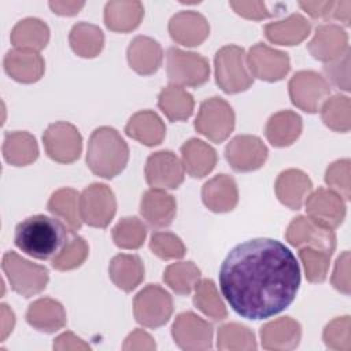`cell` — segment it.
<instances>
[{"label":"cell","mask_w":351,"mask_h":351,"mask_svg":"<svg viewBox=\"0 0 351 351\" xmlns=\"http://www.w3.org/2000/svg\"><path fill=\"white\" fill-rule=\"evenodd\" d=\"M300 267L288 247L258 237L237 244L219 269V288L230 307L247 319L284 311L296 298Z\"/></svg>","instance_id":"obj_1"},{"label":"cell","mask_w":351,"mask_h":351,"mask_svg":"<svg viewBox=\"0 0 351 351\" xmlns=\"http://www.w3.org/2000/svg\"><path fill=\"white\" fill-rule=\"evenodd\" d=\"M15 245L40 261L53 259L67 244L66 223L55 217L36 214L15 228Z\"/></svg>","instance_id":"obj_2"},{"label":"cell","mask_w":351,"mask_h":351,"mask_svg":"<svg viewBox=\"0 0 351 351\" xmlns=\"http://www.w3.org/2000/svg\"><path fill=\"white\" fill-rule=\"evenodd\" d=\"M129 148L122 136L110 126L95 129L88 141L86 165L103 178H114L128 165Z\"/></svg>","instance_id":"obj_3"},{"label":"cell","mask_w":351,"mask_h":351,"mask_svg":"<svg viewBox=\"0 0 351 351\" xmlns=\"http://www.w3.org/2000/svg\"><path fill=\"white\" fill-rule=\"evenodd\" d=\"M214 70L217 85L229 95L247 90L252 82L247 62L245 51L239 45H225L217 51L214 58Z\"/></svg>","instance_id":"obj_4"},{"label":"cell","mask_w":351,"mask_h":351,"mask_svg":"<svg viewBox=\"0 0 351 351\" xmlns=\"http://www.w3.org/2000/svg\"><path fill=\"white\" fill-rule=\"evenodd\" d=\"M1 267L11 288L23 298H32L40 293L45 289L49 280L47 267L30 262L14 251L4 254Z\"/></svg>","instance_id":"obj_5"},{"label":"cell","mask_w":351,"mask_h":351,"mask_svg":"<svg viewBox=\"0 0 351 351\" xmlns=\"http://www.w3.org/2000/svg\"><path fill=\"white\" fill-rule=\"evenodd\" d=\"M166 71L170 84L178 86H200L210 78L208 60L195 52L170 47L166 52Z\"/></svg>","instance_id":"obj_6"},{"label":"cell","mask_w":351,"mask_h":351,"mask_svg":"<svg viewBox=\"0 0 351 351\" xmlns=\"http://www.w3.org/2000/svg\"><path fill=\"white\" fill-rule=\"evenodd\" d=\"M195 129L213 143H222L234 129V111L226 100L218 96L206 99L200 104Z\"/></svg>","instance_id":"obj_7"},{"label":"cell","mask_w":351,"mask_h":351,"mask_svg":"<svg viewBox=\"0 0 351 351\" xmlns=\"http://www.w3.org/2000/svg\"><path fill=\"white\" fill-rule=\"evenodd\" d=\"M133 314L140 325L156 329L170 319L173 314V299L162 287L149 284L134 296Z\"/></svg>","instance_id":"obj_8"},{"label":"cell","mask_w":351,"mask_h":351,"mask_svg":"<svg viewBox=\"0 0 351 351\" xmlns=\"http://www.w3.org/2000/svg\"><path fill=\"white\" fill-rule=\"evenodd\" d=\"M78 206L81 221L93 228H107L117 213L114 192L100 182L90 184L81 192Z\"/></svg>","instance_id":"obj_9"},{"label":"cell","mask_w":351,"mask_h":351,"mask_svg":"<svg viewBox=\"0 0 351 351\" xmlns=\"http://www.w3.org/2000/svg\"><path fill=\"white\" fill-rule=\"evenodd\" d=\"M289 97L298 108L314 114L330 93L329 82L313 70H302L293 74L288 84Z\"/></svg>","instance_id":"obj_10"},{"label":"cell","mask_w":351,"mask_h":351,"mask_svg":"<svg viewBox=\"0 0 351 351\" xmlns=\"http://www.w3.org/2000/svg\"><path fill=\"white\" fill-rule=\"evenodd\" d=\"M285 239L293 247L314 248L330 255L336 248V234L333 229L304 215H299L291 221L285 230Z\"/></svg>","instance_id":"obj_11"},{"label":"cell","mask_w":351,"mask_h":351,"mask_svg":"<svg viewBox=\"0 0 351 351\" xmlns=\"http://www.w3.org/2000/svg\"><path fill=\"white\" fill-rule=\"evenodd\" d=\"M43 143L47 155L59 163H73L82 151V137L78 129L64 121L51 123L43 134Z\"/></svg>","instance_id":"obj_12"},{"label":"cell","mask_w":351,"mask_h":351,"mask_svg":"<svg viewBox=\"0 0 351 351\" xmlns=\"http://www.w3.org/2000/svg\"><path fill=\"white\" fill-rule=\"evenodd\" d=\"M245 62L252 77L267 82L282 80L291 69L288 53L263 43H256L250 48L248 55H245Z\"/></svg>","instance_id":"obj_13"},{"label":"cell","mask_w":351,"mask_h":351,"mask_svg":"<svg viewBox=\"0 0 351 351\" xmlns=\"http://www.w3.org/2000/svg\"><path fill=\"white\" fill-rule=\"evenodd\" d=\"M265 143L251 134H239L225 148V158L230 167L239 173H248L261 169L267 159Z\"/></svg>","instance_id":"obj_14"},{"label":"cell","mask_w":351,"mask_h":351,"mask_svg":"<svg viewBox=\"0 0 351 351\" xmlns=\"http://www.w3.org/2000/svg\"><path fill=\"white\" fill-rule=\"evenodd\" d=\"M145 180L158 189H176L184 182L185 169L178 156L171 151H158L145 162Z\"/></svg>","instance_id":"obj_15"},{"label":"cell","mask_w":351,"mask_h":351,"mask_svg":"<svg viewBox=\"0 0 351 351\" xmlns=\"http://www.w3.org/2000/svg\"><path fill=\"white\" fill-rule=\"evenodd\" d=\"M171 335L176 344L186 351L208 350L213 347V326L192 311L177 315Z\"/></svg>","instance_id":"obj_16"},{"label":"cell","mask_w":351,"mask_h":351,"mask_svg":"<svg viewBox=\"0 0 351 351\" xmlns=\"http://www.w3.org/2000/svg\"><path fill=\"white\" fill-rule=\"evenodd\" d=\"M304 204L307 217L330 229L340 226L346 217L344 200L332 189H315L307 196Z\"/></svg>","instance_id":"obj_17"},{"label":"cell","mask_w":351,"mask_h":351,"mask_svg":"<svg viewBox=\"0 0 351 351\" xmlns=\"http://www.w3.org/2000/svg\"><path fill=\"white\" fill-rule=\"evenodd\" d=\"M314 59L329 63L339 59L348 51V37L343 27L335 23H325L315 29L313 40L307 44Z\"/></svg>","instance_id":"obj_18"},{"label":"cell","mask_w":351,"mask_h":351,"mask_svg":"<svg viewBox=\"0 0 351 351\" xmlns=\"http://www.w3.org/2000/svg\"><path fill=\"white\" fill-rule=\"evenodd\" d=\"M169 33L171 38L185 47L200 45L210 34L207 19L196 11H180L169 21Z\"/></svg>","instance_id":"obj_19"},{"label":"cell","mask_w":351,"mask_h":351,"mask_svg":"<svg viewBox=\"0 0 351 351\" xmlns=\"http://www.w3.org/2000/svg\"><path fill=\"white\" fill-rule=\"evenodd\" d=\"M177 213L176 199L165 189L151 188L145 191L140 202V214L152 228L169 226Z\"/></svg>","instance_id":"obj_20"},{"label":"cell","mask_w":351,"mask_h":351,"mask_svg":"<svg viewBox=\"0 0 351 351\" xmlns=\"http://www.w3.org/2000/svg\"><path fill=\"white\" fill-rule=\"evenodd\" d=\"M259 335L265 350L288 351L298 347L302 337V328L293 318L281 317L265 324Z\"/></svg>","instance_id":"obj_21"},{"label":"cell","mask_w":351,"mask_h":351,"mask_svg":"<svg viewBox=\"0 0 351 351\" xmlns=\"http://www.w3.org/2000/svg\"><path fill=\"white\" fill-rule=\"evenodd\" d=\"M313 189V182L306 173L298 169H288L280 173L274 191L278 200L291 210H299Z\"/></svg>","instance_id":"obj_22"},{"label":"cell","mask_w":351,"mask_h":351,"mask_svg":"<svg viewBox=\"0 0 351 351\" xmlns=\"http://www.w3.org/2000/svg\"><path fill=\"white\" fill-rule=\"evenodd\" d=\"M202 200L213 213L232 211L239 202L237 184L228 174H218L202 188Z\"/></svg>","instance_id":"obj_23"},{"label":"cell","mask_w":351,"mask_h":351,"mask_svg":"<svg viewBox=\"0 0 351 351\" xmlns=\"http://www.w3.org/2000/svg\"><path fill=\"white\" fill-rule=\"evenodd\" d=\"M5 73L15 81L32 84L38 81L45 69L43 56L38 52L25 49H11L5 53L4 60Z\"/></svg>","instance_id":"obj_24"},{"label":"cell","mask_w":351,"mask_h":351,"mask_svg":"<svg viewBox=\"0 0 351 351\" xmlns=\"http://www.w3.org/2000/svg\"><path fill=\"white\" fill-rule=\"evenodd\" d=\"M129 66L140 75H151L159 70L163 60L160 44L147 36L134 37L128 47Z\"/></svg>","instance_id":"obj_25"},{"label":"cell","mask_w":351,"mask_h":351,"mask_svg":"<svg viewBox=\"0 0 351 351\" xmlns=\"http://www.w3.org/2000/svg\"><path fill=\"white\" fill-rule=\"evenodd\" d=\"M26 321L40 332L53 333L66 325V311L63 306L51 298L34 300L26 313Z\"/></svg>","instance_id":"obj_26"},{"label":"cell","mask_w":351,"mask_h":351,"mask_svg":"<svg viewBox=\"0 0 351 351\" xmlns=\"http://www.w3.org/2000/svg\"><path fill=\"white\" fill-rule=\"evenodd\" d=\"M125 133L130 138L137 140L147 147H154L163 141L166 136V126L156 112L143 110L130 117L125 126Z\"/></svg>","instance_id":"obj_27"},{"label":"cell","mask_w":351,"mask_h":351,"mask_svg":"<svg viewBox=\"0 0 351 351\" xmlns=\"http://www.w3.org/2000/svg\"><path fill=\"white\" fill-rule=\"evenodd\" d=\"M181 162L191 177L203 178L215 167L217 152L210 144L191 138L181 147Z\"/></svg>","instance_id":"obj_28"},{"label":"cell","mask_w":351,"mask_h":351,"mask_svg":"<svg viewBox=\"0 0 351 351\" xmlns=\"http://www.w3.org/2000/svg\"><path fill=\"white\" fill-rule=\"evenodd\" d=\"M303 122L299 114L284 110L273 114L265 126V136L274 147H288L300 136Z\"/></svg>","instance_id":"obj_29"},{"label":"cell","mask_w":351,"mask_h":351,"mask_svg":"<svg viewBox=\"0 0 351 351\" xmlns=\"http://www.w3.org/2000/svg\"><path fill=\"white\" fill-rule=\"evenodd\" d=\"M310 22L300 14H292L263 27L266 38L278 45H298L310 34Z\"/></svg>","instance_id":"obj_30"},{"label":"cell","mask_w":351,"mask_h":351,"mask_svg":"<svg viewBox=\"0 0 351 351\" xmlns=\"http://www.w3.org/2000/svg\"><path fill=\"white\" fill-rule=\"evenodd\" d=\"M144 16V7L140 1H108L104 8L106 26L117 33L134 30Z\"/></svg>","instance_id":"obj_31"},{"label":"cell","mask_w":351,"mask_h":351,"mask_svg":"<svg viewBox=\"0 0 351 351\" xmlns=\"http://www.w3.org/2000/svg\"><path fill=\"white\" fill-rule=\"evenodd\" d=\"M10 40L16 49L38 52L48 44L49 29L41 19L26 18L12 27Z\"/></svg>","instance_id":"obj_32"},{"label":"cell","mask_w":351,"mask_h":351,"mask_svg":"<svg viewBox=\"0 0 351 351\" xmlns=\"http://www.w3.org/2000/svg\"><path fill=\"white\" fill-rule=\"evenodd\" d=\"M108 274L118 288L130 292L143 281L144 265L137 255L119 254L111 259Z\"/></svg>","instance_id":"obj_33"},{"label":"cell","mask_w":351,"mask_h":351,"mask_svg":"<svg viewBox=\"0 0 351 351\" xmlns=\"http://www.w3.org/2000/svg\"><path fill=\"white\" fill-rule=\"evenodd\" d=\"M158 106L170 121L178 122L186 121L192 115L195 100L193 96L182 86L170 84L160 90L158 96Z\"/></svg>","instance_id":"obj_34"},{"label":"cell","mask_w":351,"mask_h":351,"mask_svg":"<svg viewBox=\"0 0 351 351\" xmlns=\"http://www.w3.org/2000/svg\"><path fill=\"white\" fill-rule=\"evenodd\" d=\"M3 156L14 166H26L38 158V145L27 132H10L4 137Z\"/></svg>","instance_id":"obj_35"},{"label":"cell","mask_w":351,"mask_h":351,"mask_svg":"<svg viewBox=\"0 0 351 351\" xmlns=\"http://www.w3.org/2000/svg\"><path fill=\"white\" fill-rule=\"evenodd\" d=\"M80 195L73 188H60L55 191L48 200V210L59 219H62L71 233L81 229L82 221L80 217L78 206Z\"/></svg>","instance_id":"obj_36"},{"label":"cell","mask_w":351,"mask_h":351,"mask_svg":"<svg viewBox=\"0 0 351 351\" xmlns=\"http://www.w3.org/2000/svg\"><path fill=\"white\" fill-rule=\"evenodd\" d=\"M71 49L81 58L97 56L104 45V36L100 27L88 22L75 23L69 36Z\"/></svg>","instance_id":"obj_37"},{"label":"cell","mask_w":351,"mask_h":351,"mask_svg":"<svg viewBox=\"0 0 351 351\" xmlns=\"http://www.w3.org/2000/svg\"><path fill=\"white\" fill-rule=\"evenodd\" d=\"M163 281L178 295H189L200 281V270L193 262H177L165 269Z\"/></svg>","instance_id":"obj_38"},{"label":"cell","mask_w":351,"mask_h":351,"mask_svg":"<svg viewBox=\"0 0 351 351\" xmlns=\"http://www.w3.org/2000/svg\"><path fill=\"white\" fill-rule=\"evenodd\" d=\"M321 118L324 123L340 133H347L351 128V103L348 96L335 95L326 99L321 106Z\"/></svg>","instance_id":"obj_39"},{"label":"cell","mask_w":351,"mask_h":351,"mask_svg":"<svg viewBox=\"0 0 351 351\" xmlns=\"http://www.w3.org/2000/svg\"><path fill=\"white\" fill-rule=\"evenodd\" d=\"M193 304L208 318L214 321H222L228 317L226 307L219 298L215 284L213 280L204 278L197 282L195 287Z\"/></svg>","instance_id":"obj_40"},{"label":"cell","mask_w":351,"mask_h":351,"mask_svg":"<svg viewBox=\"0 0 351 351\" xmlns=\"http://www.w3.org/2000/svg\"><path fill=\"white\" fill-rule=\"evenodd\" d=\"M145 234V225L137 217H125L112 229L115 245L123 250L140 248L144 244Z\"/></svg>","instance_id":"obj_41"},{"label":"cell","mask_w":351,"mask_h":351,"mask_svg":"<svg viewBox=\"0 0 351 351\" xmlns=\"http://www.w3.org/2000/svg\"><path fill=\"white\" fill-rule=\"evenodd\" d=\"M217 347L219 350H256V341L250 328L230 322L218 329Z\"/></svg>","instance_id":"obj_42"},{"label":"cell","mask_w":351,"mask_h":351,"mask_svg":"<svg viewBox=\"0 0 351 351\" xmlns=\"http://www.w3.org/2000/svg\"><path fill=\"white\" fill-rule=\"evenodd\" d=\"M89 247L86 241L80 237L74 236L71 240L67 241L64 248L52 259V267L60 271H67L80 267L85 259L88 258Z\"/></svg>","instance_id":"obj_43"},{"label":"cell","mask_w":351,"mask_h":351,"mask_svg":"<svg viewBox=\"0 0 351 351\" xmlns=\"http://www.w3.org/2000/svg\"><path fill=\"white\" fill-rule=\"evenodd\" d=\"M330 254L314 250V248H300L299 258L303 263L306 278L310 282H322L325 281L330 265Z\"/></svg>","instance_id":"obj_44"},{"label":"cell","mask_w":351,"mask_h":351,"mask_svg":"<svg viewBox=\"0 0 351 351\" xmlns=\"http://www.w3.org/2000/svg\"><path fill=\"white\" fill-rule=\"evenodd\" d=\"M149 248L160 259H181L185 255L182 240L170 232H155L151 236Z\"/></svg>","instance_id":"obj_45"},{"label":"cell","mask_w":351,"mask_h":351,"mask_svg":"<svg viewBox=\"0 0 351 351\" xmlns=\"http://www.w3.org/2000/svg\"><path fill=\"white\" fill-rule=\"evenodd\" d=\"M322 339L325 346L330 350L350 351V317L344 315L330 321L324 329Z\"/></svg>","instance_id":"obj_46"},{"label":"cell","mask_w":351,"mask_h":351,"mask_svg":"<svg viewBox=\"0 0 351 351\" xmlns=\"http://www.w3.org/2000/svg\"><path fill=\"white\" fill-rule=\"evenodd\" d=\"M325 182L344 200H350V159L333 162L325 171Z\"/></svg>","instance_id":"obj_47"},{"label":"cell","mask_w":351,"mask_h":351,"mask_svg":"<svg viewBox=\"0 0 351 351\" xmlns=\"http://www.w3.org/2000/svg\"><path fill=\"white\" fill-rule=\"evenodd\" d=\"M322 70L335 86L346 92L350 90V49L339 59L325 63Z\"/></svg>","instance_id":"obj_48"},{"label":"cell","mask_w":351,"mask_h":351,"mask_svg":"<svg viewBox=\"0 0 351 351\" xmlns=\"http://www.w3.org/2000/svg\"><path fill=\"white\" fill-rule=\"evenodd\" d=\"M229 5L241 16L254 21H262L277 15V12L270 11L263 1H229Z\"/></svg>","instance_id":"obj_49"},{"label":"cell","mask_w":351,"mask_h":351,"mask_svg":"<svg viewBox=\"0 0 351 351\" xmlns=\"http://www.w3.org/2000/svg\"><path fill=\"white\" fill-rule=\"evenodd\" d=\"M332 285L346 293L350 295V252L344 251L336 261L333 274H332Z\"/></svg>","instance_id":"obj_50"},{"label":"cell","mask_w":351,"mask_h":351,"mask_svg":"<svg viewBox=\"0 0 351 351\" xmlns=\"http://www.w3.org/2000/svg\"><path fill=\"white\" fill-rule=\"evenodd\" d=\"M155 341L143 329L133 330L125 340L123 350H155Z\"/></svg>","instance_id":"obj_51"},{"label":"cell","mask_w":351,"mask_h":351,"mask_svg":"<svg viewBox=\"0 0 351 351\" xmlns=\"http://www.w3.org/2000/svg\"><path fill=\"white\" fill-rule=\"evenodd\" d=\"M335 1H300L299 7L313 18H330Z\"/></svg>","instance_id":"obj_52"},{"label":"cell","mask_w":351,"mask_h":351,"mask_svg":"<svg viewBox=\"0 0 351 351\" xmlns=\"http://www.w3.org/2000/svg\"><path fill=\"white\" fill-rule=\"evenodd\" d=\"M90 347L84 343L71 332H64L53 341V350H89Z\"/></svg>","instance_id":"obj_53"},{"label":"cell","mask_w":351,"mask_h":351,"mask_svg":"<svg viewBox=\"0 0 351 351\" xmlns=\"http://www.w3.org/2000/svg\"><path fill=\"white\" fill-rule=\"evenodd\" d=\"M84 5V1H49L51 10L62 16L75 15Z\"/></svg>","instance_id":"obj_54"},{"label":"cell","mask_w":351,"mask_h":351,"mask_svg":"<svg viewBox=\"0 0 351 351\" xmlns=\"http://www.w3.org/2000/svg\"><path fill=\"white\" fill-rule=\"evenodd\" d=\"M350 10H351V1H335L332 15L330 18L340 21L344 26H350Z\"/></svg>","instance_id":"obj_55"},{"label":"cell","mask_w":351,"mask_h":351,"mask_svg":"<svg viewBox=\"0 0 351 351\" xmlns=\"http://www.w3.org/2000/svg\"><path fill=\"white\" fill-rule=\"evenodd\" d=\"M15 325V315L12 310L8 308L7 304H1V340H5L10 332H12V328Z\"/></svg>","instance_id":"obj_56"}]
</instances>
